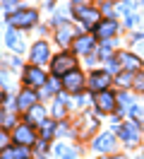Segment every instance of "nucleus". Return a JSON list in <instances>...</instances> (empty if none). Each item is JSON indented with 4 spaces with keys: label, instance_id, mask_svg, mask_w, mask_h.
<instances>
[{
    "label": "nucleus",
    "instance_id": "f257e3e1",
    "mask_svg": "<svg viewBox=\"0 0 144 159\" xmlns=\"http://www.w3.org/2000/svg\"><path fill=\"white\" fill-rule=\"evenodd\" d=\"M38 22V12L36 10H15L10 15V24L15 29H29Z\"/></svg>",
    "mask_w": 144,
    "mask_h": 159
},
{
    "label": "nucleus",
    "instance_id": "f03ea898",
    "mask_svg": "<svg viewBox=\"0 0 144 159\" xmlns=\"http://www.w3.org/2000/svg\"><path fill=\"white\" fill-rule=\"evenodd\" d=\"M77 68V60L75 56H70V53H60L55 60H53V75H67L70 70H75Z\"/></svg>",
    "mask_w": 144,
    "mask_h": 159
},
{
    "label": "nucleus",
    "instance_id": "7ed1b4c3",
    "mask_svg": "<svg viewBox=\"0 0 144 159\" xmlns=\"http://www.w3.org/2000/svg\"><path fill=\"white\" fill-rule=\"evenodd\" d=\"M24 84L27 87H43L46 84V72L41 70V65H31L24 70Z\"/></svg>",
    "mask_w": 144,
    "mask_h": 159
},
{
    "label": "nucleus",
    "instance_id": "20e7f679",
    "mask_svg": "<svg viewBox=\"0 0 144 159\" xmlns=\"http://www.w3.org/2000/svg\"><path fill=\"white\" fill-rule=\"evenodd\" d=\"M118 135H120L127 145H134V142L139 140V125H137V120H132V123H120V125H118Z\"/></svg>",
    "mask_w": 144,
    "mask_h": 159
},
{
    "label": "nucleus",
    "instance_id": "39448f33",
    "mask_svg": "<svg viewBox=\"0 0 144 159\" xmlns=\"http://www.w3.org/2000/svg\"><path fill=\"white\" fill-rule=\"evenodd\" d=\"M82 84H84V77H82V72H77V68L70 70L67 75H63V87H65L67 92L77 94V92L82 89Z\"/></svg>",
    "mask_w": 144,
    "mask_h": 159
},
{
    "label": "nucleus",
    "instance_id": "423d86ee",
    "mask_svg": "<svg viewBox=\"0 0 144 159\" xmlns=\"http://www.w3.org/2000/svg\"><path fill=\"white\" fill-rule=\"evenodd\" d=\"M94 101H96V109L101 111V113H111V111H115V97L111 94V92H98L94 97Z\"/></svg>",
    "mask_w": 144,
    "mask_h": 159
},
{
    "label": "nucleus",
    "instance_id": "0eeeda50",
    "mask_svg": "<svg viewBox=\"0 0 144 159\" xmlns=\"http://www.w3.org/2000/svg\"><path fill=\"white\" fill-rule=\"evenodd\" d=\"M77 17H79V22L84 24L86 29H91V27H96L98 24V12L94 10V7H77Z\"/></svg>",
    "mask_w": 144,
    "mask_h": 159
},
{
    "label": "nucleus",
    "instance_id": "6e6552de",
    "mask_svg": "<svg viewBox=\"0 0 144 159\" xmlns=\"http://www.w3.org/2000/svg\"><path fill=\"white\" fill-rule=\"evenodd\" d=\"M36 101H38V94H36V92L24 89V92H19V97H17V109L22 111V113H27L31 106H36Z\"/></svg>",
    "mask_w": 144,
    "mask_h": 159
},
{
    "label": "nucleus",
    "instance_id": "1a4fd4ad",
    "mask_svg": "<svg viewBox=\"0 0 144 159\" xmlns=\"http://www.w3.org/2000/svg\"><path fill=\"white\" fill-rule=\"evenodd\" d=\"M12 138L17 140V145H34L36 135H34L31 125H17V128H15V133H12Z\"/></svg>",
    "mask_w": 144,
    "mask_h": 159
},
{
    "label": "nucleus",
    "instance_id": "9d476101",
    "mask_svg": "<svg viewBox=\"0 0 144 159\" xmlns=\"http://www.w3.org/2000/svg\"><path fill=\"white\" fill-rule=\"evenodd\" d=\"M55 24H58V34H55L58 43H60V46H67V43L72 41V36H75V29L63 20H55Z\"/></svg>",
    "mask_w": 144,
    "mask_h": 159
},
{
    "label": "nucleus",
    "instance_id": "9b49d317",
    "mask_svg": "<svg viewBox=\"0 0 144 159\" xmlns=\"http://www.w3.org/2000/svg\"><path fill=\"white\" fill-rule=\"evenodd\" d=\"M94 29L98 39H111L113 34H118V24H115V20H106V22H98Z\"/></svg>",
    "mask_w": 144,
    "mask_h": 159
},
{
    "label": "nucleus",
    "instance_id": "f8f14e48",
    "mask_svg": "<svg viewBox=\"0 0 144 159\" xmlns=\"http://www.w3.org/2000/svg\"><path fill=\"white\" fill-rule=\"evenodd\" d=\"M29 58H31V63H34V65L46 63V60H48V43H43V41L34 43V48H31V53H29Z\"/></svg>",
    "mask_w": 144,
    "mask_h": 159
},
{
    "label": "nucleus",
    "instance_id": "ddd939ff",
    "mask_svg": "<svg viewBox=\"0 0 144 159\" xmlns=\"http://www.w3.org/2000/svg\"><path fill=\"white\" fill-rule=\"evenodd\" d=\"M0 159H29V149H24V145L2 147L0 149Z\"/></svg>",
    "mask_w": 144,
    "mask_h": 159
},
{
    "label": "nucleus",
    "instance_id": "4468645a",
    "mask_svg": "<svg viewBox=\"0 0 144 159\" xmlns=\"http://www.w3.org/2000/svg\"><path fill=\"white\" fill-rule=\"evenodd\" d=\"M94 149H98V152H111V149H115V138L111 133L98 135V138L94 140Z\"/></svg>",
    "mask_w": 144,
    "mask_h": 159
},
{
    "label": "nucleus",
    "instance_id": "2eb2a0df",
    "mask_svg": "<svg viewBox=\"0 0 144 159\" xmlns=\"http://www.w3.org/2000/svg\"><path fill=\"white\" fill-rule=\"evenodd\" d=\"M89 84H91L94 92H103L106 87L111 84V75H108V72H94L91 80H89Z\"/></svg>",
    "mask_w": 144,
    "mask_h": 159
},
{
    "label": "nucleus",
    "instance_id": "dca6fc26",
    "mask_svg": "<svg viewBox=\"0 0 144 159\" xmlns=\"http://www.w3.org/2000/svg\"><path fill=\"white\" fill-rule=\"evenodd\" d=\"M94 43H96L94 34H84V36L75 39V51H77V53H89V51L94 48Z\"/></svg>",
    "mask_w": 144,
    "mask_h": 159
},
{
    "label": "nucleus",
    "instance_id": "f3484780",
    "mask_svg": "<svg viewBox=\"0 0 144 159\" xmlns=\"http://www.w3.org/2000/svg\"><path fill=\"white\" fill-rule=\"evenodd\" d=\"M120 65L125 68V72H134V70H139L142 68V60L139 58H134L132 53H120Z\"/></svg>",
    "mask_w": 144,
    "mask_h": 159
},
{
    "label": "nucleus",
    "instance_id": "a211bd4d",
    "mask_svg": "<svg viewBox=\"0 0 144 159\" xmlns=\"http://www.w3.org/2000/svg\"><path fill=\"white\" fill-rule=\"evenodd\" d=\"M5 41H7V46L15 51V53H22V51H24V41H22V36L17 34V29H15V27L5 34Z\"/></svg>",
    "mask_w": 144,
    "mask_h": 159
},
{
    "label": "nucleus",
    "instance_id": "6ab92c4d",
    "mask_svg": "<svg viewBox=\"0 0 144 159\" xmlns=\"http://www.w3.org/2000/svg\"><path fill=\"white\" fill-rule=\"evenodd\" d=\"M27 120H29V125H41L46 120V109L43 106H31L27 111Z\"/></svg>",
    "mask_w": 144,
    "mask_h": 159
},
{
    "label": "nucleus",
    "instance_id": "aec40b11",
    "mask_svg": "<svg viewBox=\"0 0 144 159\" xmlns=\"http://www.w3.org/2000/svg\"><path fill=\"white\" fill-rule=\"evenodd\" d=\"M55 157L58 159H75L77 157V149H72L70 145H58V147H55Z\"/></svg>",
    "mask_w": 144,
    "mask_h": 159
},
{
    "label": "nucleus",
    "instance_id": "412c9836",
    "mask_svg": "<svg viewBox=\"0 0 144 159\" xmlns=\"http://www.w3.org/2000/svg\"><path fill=\"white\" fill-rule=\"evenodd\" d=\"M91 130H96V120L94 118H84L82 120V135H89Z\"/></svg>",
    "mask_w": 144,
    "mask_h": 159
},
{
    "label": "nucleus",
    "instance_id": "4be33fe9",
    "mask_svg": "<svg viewBox=\"0 0 144 159\" xmlns=\"http://www.w3.org/2000/svg\"><path fill=\"white\" fill-rule=\"evenodd\" d=\"M132 43H134V51H137V53H144V34H134Z\"/></svg>",
    "mask_w": 144,
    "mask_h": 159
},
{
    "label": "nucleus",
    "instance_id": "5701e85b",
    "mask_svg": "<svg viewBox=\"0 0 144 159\" xmlns=\"http://www.w3.org/2000/svg\"><path fill=\"white\" fill-rule=\"evenodd\" d=\"M53 116H55V118H63V116H65V104H63V101H53Z\"/></svg>",
    "mask_w": 144,
    "mask_h": 159
},
{
    "label": "nucleus",
    "instance_id": "b1692460",
    "mask_svg": "<svg viewBox=\"0 0 144 159\" xmlns=\"http://www.w3.org/2000/svg\"><path fill=\"white\" fill-rule=\"evenodd\" d=\"M41 133H43V140H48L50 135H53V133H55V125H53V123H46V120H43V123H41Z\"/></svg>",
    "mask_w": 144,
    "mask_h": 159
},
{
    "label": "nucleus",
    "instance_id": "393cba45",
    "mask_svg": "<svg viewBox=\"0 0 144 159\" xmlns=\"http://www.w3.org/2000/svg\"><path fill=\"white\" fill-rule=\"evenodd\" d=\"M132 82H134V72H127V75L118 77V84H132Z\"/></svg>",
    "mask_w": 144,
    "mask_h": 159
},
{
    "label": "nucleus",
    "instance_id": "a878e982",
    "mask_svg": "<svg viewBox=\"0 0 144 159\" xmlns=\"http://www.w3.org/2000/svg\"><path fill=\"white\" fill-rule=\"evenodd\" d=\"M98 56H101V58H111V43H108V41H106L103 46H101V48H98Z\"/></svg>",
    "mask_w": 144,
    "mask_h": 159
},
{
    "label": "nucleus",
    "instance_id": "bb28decb",
    "mask_svg": "<svg viewBox=\"0 0 144 159\" xmlns=\"http://www.w3.org/2000/svg\"><path fill=\"white\" fill-rule=\"evenodd\" d=\"M118 101H120V106H127V104H132V97H130L127 92H123V94L118 97Z\"/></svg>",
    "mask_w": 144,
    "mask_h": 159
},
{
    "label": "nucleus",
    "instance_id": "cd10ccee",
    "mask_svg": "<svg viewBox=\"0 0 144 159\" xmlns=\"http://www.w3.org/2000/svg\"><path fill=\"white\" fill-rule=\"evenodd\" d=\"M130 116H132V118H142L144 111L139 109V106H134V104H132V106H130Z\"/></svg>",
    "mask_w": 144,
    "mask_h": 159
},
{
    "label": "nucleus",
    "instance_id": "c85d7f7f",
    "mask_svg": "<svg viewBox=\"0 0 144 159\" xmlns=\"http://www.w3.org/2000/svg\"><path fill=\"white\" fill-rule=\"evenodd\" d=\"M118 70H120V63L113 60V58H108V72H118Z\"/></svg>",
    "mask_w": 144,
    "mask_h": 159
},
{
    "label": "nucleus",
    "instance_id": "c756f323",
    "mask_svg": "<svg viewBox=\"0 0 144 159\" xmlns=\"http://www.w3.org/2000/svg\"><path fill=\"white\" fill-rule=\"evenodd\" d=\"M2 7L10 12H15V7H17V0H2Z\"/></svg>",
    "mask_w": 144,
    "mask_h": 159
},
{
    "label": "nucleus",
    "instance_id": "7c9ffc66",
    "mask_svg": "<svg viewBox=\"0 0 144 159\" xmlns=\"http://www.w3.org/2000/svg\"><path fill=\"white\" fill-rule=\"evenodd\" d=\"M2 147H7V135L0 130V149H2Z\"/></svg>",
    "mask_w": 144,
    "mask_h": 159
},
{
    "label": "nucleus",
    "instance_id": "2f4dec72",
    "mask_svg": "<svg viewBox=\"0 0 144 159\" xmlns=\"http://www.w3.org/2000/svg\"><path fill=\"white\" fill-rule=\"evenodd\" d=\"M101 159H120V157H101Z\"/></svg>",
    "mask_w": 144,
    "mask_h": 159
},
{
    "label": "nucleus",
    "instance_id": "473e14b6",
    "mask_svg": "<svg viewBox=\"0 0 144 159\" xmlns=\"http://www.w3.org/2000/svg\"><path fill=\"white\" fill-rule=\"evenodd\" d=\"M2 99H5V94H2V92H0V101H2Z\"/></svg>",
    "mask_w": 144,
    "mask_h": 159
},
{
    "label": "nucleus",
    "instance_id": "72a5a7b5",
    "mask_svg": "<svg viewBox=\"0 0 144 159\" xmlns=\"http://www.w3.org/2000/svg\"><path fill=\"white\" fill-rule=\"evenodd\" d=\"M50 2H53V0H46V5H50Z\"/></svg>",
    "mask_w": 144,
    "mask_h": 159
},
{
    "label": "nucleus",
    "instance_id": "f704fd0d",
    "mask_svg": "<svg viewBox=\"0 0 144 159\" xmlns=\"http://www.w3.org/2000/svg\"><path fill=\"white\" fill-rule=\"evenodd\" d=\"M75 2H82V0H75Z\"/></svg>",
    "mask_w": 144,
    "mask_h": 159
},
{
    "label": "nucleus",
    "instance_id": "c9c22d12",
    "mask_svg": "<svg viewBox=\"0 0 144 159\" xmlns=\"http://www.w3.org/2000/svg\"><path fill=\"white\" fill-rule=\"evenodd\" d=\"M142 159H144V154H142Z\"/></svg>",
    "mask_w": 144,
    "mask_h": 159
}]
</instances>
